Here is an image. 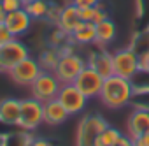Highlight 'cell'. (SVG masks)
I'll use <instances>...</instances> for the list:
<instances>
[{
  "instance_id": "6da1fadb",
  "label": "cell",
  "mask_w": 149,
  "mask_h": 146,
  "mask_svg": "<svg viewBox=\"0 0 149 146\" xmlns=\"http://www.w3.org/2000/svg\"><path fill=\"white\" fill-rule=\"evenodd\" d=\"M133 97H135V86L132 79L112 74L104 79V86L98 99L109 109H121L126 104H130Z\"/></svg>"
},
{
  "instance_id": "7a4b0ae2",
  "label": "cell",
  "mask_w": 149,
  "mask_h": 146,
  "mask_svg": "<svg viewBox=\"0 0 149 146\" xmlns=\"http://www.w3.org/2000/svg\"><path fill=\"white\" fill-rule=\"evenodd\" d=\"M109 123L100 114H84L77 123L76 146H95V141L102 130H105Z\"/></svg>"
},
{
  "instance_id": "3957f363",
  "label": "cell",
  "mask_w": 149,
  "mask_h": 146,
  "mask_svg": "<svg viewBox=\"0 0 149 146\" xmlns=\"http://www.w3.org/2000/svg\"><path fill=\"white\" fill-rule=\"evenodd\" d=\"M88 65V62L77 55V53H65V55H60V60L56 63V69L53 70L56 78L60 79L61 85H68V83H74L76 78L81 74V70Z\"/></svg>"
},
{
  "instance_id": "277c9868",
  "label": "cell",
  "mask_w": 149,
  "mask_h": 146,
  "mask_svg": "<svg viewBox=\"0 0 149 146\" xmlns=\"http://www.w3.org/2000/svg\"><path fill=\"white\" fill-rule=\"evenodd\" d=\"M44 123V102H40L35 97H28L21 100V113H19V121L18 128L33 132L35 128Z\"/></svg>"
},
{
  "instance_id": "5b68a950",
  "label": "cell",
  "mask_w": 149,
  "mask_h": 146,
  "mask_svg": "<svg viewBox=\"0 0 149 146\" xmlns=\"http://www.w3.org/2000/svg\"><path fill=\"white\" fill-rule=\"evenodd\" d=\"M112 63H114V74L126 78V79H133L140 72L139 53L133 48H125V49L114 51L112 53Z\"/></svg>"
},
{
  "instance_id": "8992f818",
  "label": "cell",
  "mask_w": 149,
  "mask_h": 146,
  "mask_svg": "<svg viewBox=\"0 0 149 146\" xmlns=\"http://www.w3.org/2000/svg\"><path fill=\"white\" fill-rule=\"evenodd\" d=\"M28 56H30L28 46L21 42L18 37L0 44V69H2V72H9L13 67H16Z\"/></svg>"
},
{
  "instance_id": "52a82bcc",
  "label": "cell",
  "mask_w": 149,
  "mask_h": 146,
  "mask_svg": "<svg viewBox=\"0 0 149 146\" xmlns=\"http://www.w3.org/2000/svg\"><path fill=\"white\" fill-rule=\"evenodd\" d=\"M60 88H61V83H60V79L56 78V74L53 70H42L40 76L30 86L32 97L39 99L40 102H47V100L56 99Z\"/></svg>"
},
{
  "instance_id": "ba28073f",
  "label": "cell",
  "mask_w": 149,
  "mask_h": 146,
  "mask_svg": "<svg viewBox=\"0 0 149 146\" xmlns=\"http://www.w3.org/2000/svg\"><path fill=\"white\" fill-rule=\"evenodd\" d=\"M40 72H42L40 62L32 58V56H28L23 62H19L16 67H13L7 74L16 85H19V86H32L33 81L40 76Z\"/></svg>"
},
{
  "instance_id": "9c48e42d",
  "label": "cell",
  "mask_w": 149,
  "mask_h": 146,
  "mask_svg": "<svg viewBox=\"0 0 149 146\" xmlns=\"http://www.w3.org/2000/svg\"><path fill=\"white\" fill-rule=\"evenodd\" d=\"M56 99L63 104V107L68 111V114H79V113H83L86 109V106H88V100H90L74 83L61 85Z\"/></svg>"
},
{
  "instance_id": "30bf717a",
  "label": "cell",
  "mask_w": 149,
  "mask_h": 146,
  "mask_svg": "<svg viewBox=\"0 0 149 146\" xmlns=\"http://www.w3.org/2000/svg\"><path fill=\"white\" fill-rule=\"evenodd\" d=\"M104 79H105V78H102L93 67L86 65V67L81 70V74L76 78L74 85H76V86L91 100V99L100 97V92H102V86H104Z\"/></svg>"
},
{
  "instance_id": "8fae6325",
  "label": "cell",
  "mask_w": 149,
  "mask_h": 146,
  "mask_svg": "<svg viewBox=\"0 0 149 146\" xmlns=\"http://www.w3.org/2000/svg\"><path fill=\"white\" fill-rule=\"evenodd\" d=\"M146 132H149V109L135 107L126 121V135H130L132 139H137Z\"/></svg>"
},
{
  "instance_id": "7c38bea8",
  "label": "cell",
  "mask_w": 149,
  "mask_h": 146,
  "mask_svg": "<svg viewBox=\"0 0 149 146\" xmlns=\"http://www.w3.org/2000/svg\"><path fill=\"white\" fill-rule=\"evenodd\" d=\"M81 9L77 6H74L72 2L60 7V13H58V18H56V27L67 34H72L74 28H76L79 23H81Z\"/></svg>"
},
{
  "instance_id": "4fadbf2b",
  "label": "cell",
  "mask_w": 149,
  "mask_h": 146,
  "mask_svg": "<svg viewBox=\"0 0 149 146\" xmlns=\"http://www.w3.org/2000/svg\"><path fill=\"white\" fill-rule=\"evenodd\" d=\"M32 21H33L32 16L26 13L25 7H21L18 11H13V13H7V16H6V23H7V27H9V30L14 37L25 35L30 30Z\"/></svg>"
},
{
  "instance_id": "5bb4252c",
  "label": "cell",
  "mask_w": 149,
  "mask_h": 146,
  "mask_svg": "<svg viewBox=\"0 0 149 146\" xmlns=\"http://www.w3.org/2000/svg\"><path fill=\"white\" fill-rule=\"evenodd\" d=\"M19 113H21V100L19 99L9 97V99L0 100V123L18 127Z\"/></svg>"
},
{
  "instance_id": "9a60e30c",
  "label": "cell",
  "mask_w": 149,
  "mask_h": 146,
  "mask_svg": "<svg viewBox=\"0 0 149 146\" xmlns=\"http://www.w3.org/2000/svg\"><path fill=\"white\" fill-rule=\"evenodd\" d=\"M88 65L93 67L102 78H109L114 74V63H112V55L107 53L105 49H98L90 55Z\"/></svg>"
},
{
  "instance_id": "2e32d148",
  "label": "cell",
  "mask_w": 149,
  "mask_h": 146,
  "mask_svg": "<svg viewBox=\"0 0 149 146\" xmlns=\"http://www.w3.org/2000/svg\"><path fill=\"white\" fill-rule=\"evenodd\" d=\"M68 116H70L68 111L63 107V104L58 99L44 102V123L46 125H51V127L61 125L63 121H67Z\"/></svg>"
},
{
  "instance_id": "e0dca14e",
  "label": "cell",
  "mask_w": 149,
  "mask_h": 146,
  "mask_svg": "<svg viewBox=\"0 0 149 146\" xmlns=\"http://www.w3.org/2000/svg\"><path fill=\"white\" fill-rule=\"evenodd\" d=\"M70 41L74 44H81V46L95 44L97 42V25L91 21H81L70 34Z\"/></svg>"
},
{
  "instance_id": "ac0fdd59",
  "label": "cell",
  "mask_w": 149,
  "mask_h": 146,
  "mask_svg": "<svg viewBox=\"0 0 149 146\" xmlns=\"http://www.w3.org/2000/svg\"><path fill=\"white\" fill-rule=\"evenodd\" d=\"M116 34H118V30H116V25L111 18L97 23V44H100V46L111 44L116 39Z\"/></svg>"
},
{
  "instance_id": "d6986e66",
  "label": "cell",
  "mask_w": 149,
  "mask_h": 146,
  "mask_svg": "<svg viewBox=\"0 0 149 146\" xmlns=\"http://www.w3.org/2000/svg\"><path fill=\"white\" fill-rule=\"evenodd\" d=\"M121 135H123V132H119L116 127L109 125L105 130H102L98 134V137L95 141V146H116L118 141L121 139Z\"/></svg>"
},
{
  "instance_id": "ffe728a7",
  "label": "cell",
  "mask_w": 149,
  "mask_h": 146,
  "mask_svg": "<svg viewBox=\"0 0 149 146\" xmlns=\"http://www.w3.org/2000/svg\"><path fill=\"white\" fill-rule=\"evenodd\" d=\"M25 9L32 16V20H42V18H47L51 4L47 2V0H33V2L25 6Z\"/></svg>"
},
{
  "instance_id": "44dd1931",
  "label": "cell",
  "mask_w": 149,
  "mask_h": 146,
  "mask_svg": "<svg viewBox=\"0 0 149 146\" xmlns=\"http://www.w3.org/2000/svg\"><path fill=\"white\" fill-rule=\"evenodd\" d=\"M58 60H60V51H58V48H49V49H46V51L42 53V56H40L39 62H40L42 70H54Z\"/></svg>"
},
{
  "instance_id": "7402d4cb",
  "label": "cell",
  "mask_w": 149,
  "mask_h": 146,
  "mask_svg": "<svg viewBox=\"0 0 149 146\" xmlns=\"http://www.w3.org/2000/svg\"><path fill=\"white\" fill-rule=\"evenodd\" d=\"M33 141V135L26 130L23 132H14V134H9V139H7V146H30Z\"/></svg>"
},
{
  "instance_id": "603a6c76",
  "label": "cell",
  "mask_w": 149,
  "mask_h": 146,
  "mask_svg": "<svg viewBox=\"0 0 149 146\" xmlns=\"http://www.w3.org/2000/svg\"><path fill=\"white\" fill-rule=\"evenodd\" d=\"M0 6L6 13H13V11H18L23 7V2L21 0H0Z\"/></svg>"
},
{
  "instance_id": "cb8c5ba5",
  "label": "cell",
  "mask_w": 149,
  "mask_h": 146,
  "mask_svg": "<svg viewBox=\"0 0 149 146\" xmlns=\"http://www.w3.org/2000/svg\"><path fill=\"white\" fill-rule=\"evenodd\" d=\"M11 39H14V35L11 34L7 23H6V21H0V44H2V42H7V41H11Z\"/></svg>"
},
{
  "instance_id": "d4e9b609",
  "label": "cell",
  "mask_w": 149,
  "mask_h": 146,
  "mask_svg": "<svg viewBox=\"0 0 149 146\" xmlns=\"http://www.w3.org/2000/svg\"><path fill=\"white\" fill-rule=\"evenodd\" d=\"M109 18V14H107V11L104 9V6H102V2L95 7V14H93V23L97 25V23H100V21H104V20H107Z\"/></svg>"
},
{
  "instance_id": "484cf974",
  "label": "cell",
  "mask_w": 149,
  "mask_h": 146,
  "mask_svg": "<svg viewBox=\"0 0 149 146\" xmlns=\"http://www.w3.org/2000/svg\"><path fill=\"white\" fill-rule=\"evenodd\" d=\"M139 60H140V72H147L149 74V49L139 53Z\"/></svg>"
},
{
  "instance_id": "4316f807",
  "label": "cell",
  "mask_w": 149,
  "mask_h": 146,
  "mask_svg": "<svg viewBox=\"0 0 149 146\" xmlns=\"http://www.w3.org/2000/svg\"><path fill=\"white\" fill-rule=\"evenodd\" d=\"M74 6H77L79 9H88V7H95L100 4V0H72Z\"/></svg>"
},
{
  "instance_id": "83f0119b",
  "label": "cell",
  "mask_w": 149,
  "mask_h": 146,
  "mask_svg": "<svg viewBox=\"0 0 149 146\" xmlns=\"http://www.w3.org/2000/svg\"><path fill=\"white\" fill-rule=\"evenodd\" d=\"M95 7H97V6H95ZM95 7L81 9V20H83V21H91V23H93V14H95Z\"/></svg>"
},
{
  "instance_id": "f1b7e54d",
  "label": "cell",
  "mask_w": 149,
  "mask_h": 146,
  "mask_svg": "<svg viewBox=\"0 0 149 146\" xmlns=\"http://www.w3.org/2000/svg\"><path fill=\"white\" fill-rule=\"evenodd\" d=\"M133 142H135V146H149V132L139 135L137 139H133Z\"/></svg>"
},
{
  "instance_id": "f546056e",
  "label": "cell",
  "mask_w": 149,
  "mask_h": 146,
  "mask_svg": "<svg viewBox=\"0 0 149 146\" xmlns=\"http://www.w3.org/2000/svg\"><path fill=\"white\" fill-rule=\"evenodd\" d=\"M116 146H135V142H133V139H132L130 135L123 134V135H121V139L118 141V144H116Z\"/></svg>"
},
{
  "instance_id": "4dcf8cb0",
  "label": "cell",
  "mask_w": 149,
  "mask_h": 146,
  "mask_svg": "<svg viewBox=\"0 0 149 146\" xmlns=\"http://www.w3.org/2000/svg\"><path fill=\"white\" fill-rule=\"evenodd\" d=\"M135 13H137V18L144 16V0H135Z\"/></svg>"
},
{
  "instance_id": "1f68e13d",
  "label": "cell",
  "mask_w": 149,
  "mask_h": 146,
  "mask_svg": "<svg viewBox=\"0 0 149 146\" xmlns=\"http://www.w3.org/2000/svg\"><path fill=\"white\" fill-rule=\"evenodd\" d=\"M30 146H53V144H51L47 139H42V137H37V139H35V137H33V141H32Z\"/></svg>"
},
{
  "instance_id": "d6a6232c",
  "label": "cell",
  "mask_w": 149,
  "mask_h": 146,
  "mask_svg": "<svg viewBox=\"0 0 149 146\" xmlns=\"http://www.w3.org/2000/svg\"><path fill=\"white\" fill-rule=\"evenodd\" d=\"M7 139L9 134H0V146H7Z\"/></svg>"
},
{
  "instance_id": "836d02e7",
  "label": "cell",
  "mask_w": 149,
  "mask_h": 146,
  "mask_svg": "<svg viewBox=\"0 0 149 146\" xmlns=\"http://www.w3.org/2000/svg\"><path fill=\"white\" fill-rule=\"evenodd\" d=\"M6 16H7V13L2 9V6H0V21H6Z\"/></svg>"
},
{
  "instance_id": "e575fe53",
  "label": "cell",
  "mask_w": 149,
  "mask_h": 146,
  "mask_svg": "<svg viewBox=\"0 0 149 146\" xmlns=\"http://www.w3.org/2000/svg\"><path fill=\"white\" fill-rule=\"evenodd\" d=\"M21 2H23V7H25L26 4H30V2H33V0H21Z\"/></svg>"
},
{
  "instance_id": "d590c367",
  "label": "cell",
  "mask_w": 149,
  "mask_h": 146,
  "mask_svg": "<svg viewBox=\"0 0 149 146\" xmlns=\"http://www.w3.org/2000/svg\"><path fill=\"white\" fill-rule=\"evenodd\" d=\"M0 72H2V69H0Z\"/></svg>"
}]
</instances>
